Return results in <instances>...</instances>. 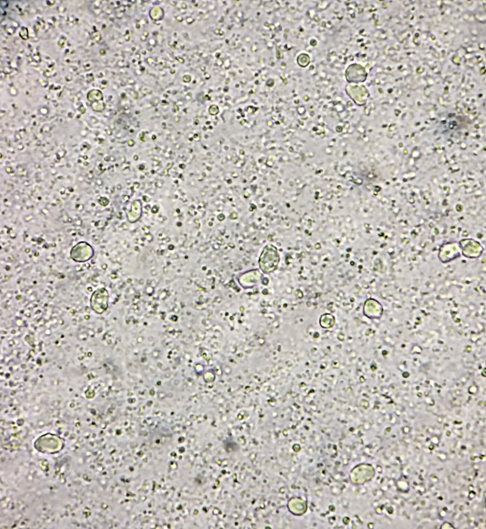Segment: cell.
<instances>
[{
    "mask_svg": "<svg viewBox=\"0 0 486 529\" xmlns=\"http://www.w3.org/2000/svg\"><path fill=\"white\" fill-rule=\"evenodd\" d=\"M279 261L277 249L272 245H268L264 248L260 256V266L265 273H270L276 269Z\"/></svg>",
    "mask_w": 486,
    "mask_h": 529,
    "instance_id": "cell-1",
    "label": "cell"
},
{
    "mask_svg": "<svg viewBox=\"0 0 486 529\" xmlns=\"http://www.w3.org/2000/svg\"><path fill=\"white\" fill-rule=\"evenodd\" d=\"M93 248L86 242H80L73 247L70 257L75 262L83 263L89 261L94 256Z\"/></svg>",
    "mask_w": 486,
    "mask_h": 529,
    "instance_id": "cell-2",
    "label": "cell"
},
{
    "mask_svg": "<svg viewBox=\"0 0 486 529\" xmlns=\"http://www.w3.org/2000/svg\"><path fill=\"white\" fill-rule=\"evenodd\" d=\"M108 292L106 289H97L93 292L91 298L93 310L98 314L104 313L108 308Z\"/></svg>",
    "mask_w": 486,
    "mask_h": 529,
    "instance_id": "cell-3",
    "label": "cell"
},
{
    "mask_svg": "<svg viewBox=\"0 0 486 529\" xmlns=\"http://www.w3.org/2000/svg\"><path fill=\"white\" fill-rule=\"evenodd\" d=\"M366 467L364 465L358 466L352 470L350 478L351 482L355 484H361L367 481L368 477L366 476Z\"/></svg>",
    "mask_w": 486,
    "mask_h": 529,
    "instance_id": "cell-4",
    "label": "cell"
},
{
    "mask_svg": "<svg viewBox=\"0 0 486 529\" xmlns=\"http://www.w3.org/2000/svg\"><path fill=\"white\" fill-rule=\"evenodd\" d=\"M310 62V58L308 55L305 54H302L300 55L298 58V62L299 64L302 67L307 66Z\"/></svg>",
    "mask_w": 486,
    "mask_h": 529,
    "instance_id": "cell-5",
    "label": "cell"
},
{
    "mask_svg": "<svg viewBox=\"0 0 486 529\" xmlns=\"http://www.w3.org/2000/svg\"><path fill=\"white\" fill-rule=\"evenodd\" d=\"M209 113L212 115H215L219 113L218 107L216 105H212L209 109Z\"/></svg>",
    "mask_w": 486,
    "mask_h": 529,
    "instance_id": "cell-6",
    "label": "cell"
}]
</instances>
